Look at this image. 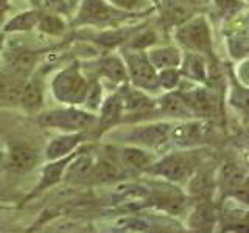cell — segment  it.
I'll return each instance as SVG.
<instances>
[{
	"mask_svg": "<svg viewBox=\"0 0 249 233\" xmlns=\"http://www.w3.org/2000/svg\"><path fill=\"white\" fill-rule=\"evenodd\" d=\"M132 14L117 10L107 0H80L73 14V27L112 28L128 20Z\"/></svg>",
	"mask_w": 249,
	"mask_h": 233,
	"instance_id": "cell-1",
	"label": "cell"
},
{
	"mask_svg": "<svg viewBox=\"0 0 249 233\" xmlns=\"http://www.w3.org/2000/svg\"><path fill=\"white\" fill-rule=\"evenodd\" d=\"M56 101L64 106H81L89 89V80L83 73L78 62L66 66L53 76L50 84Z\"/></svg>",
	"mask_w": 249,
	"mask_h": 233,
	"instance_id": "cell-2",
	"label": "cell"
},
{
	"mask_svg": "<svg viewBox=\"0 0 249 233\" xmlns=\"http://www.w3.org/2000/svg\"><path fill=\"white\" fill-rule=\"evenodd\" d=\"M37 121L44 128L62 132H88L97 126V114L78 106H66L42 112Z\"/></svg>",
	"mask_w": 249,
	"mask_h": 233,
	"instance_id": "cell-3",
	"label": "cell"
},
{
	"mask_svg": "<svg viewBox=\"0 0 249 233\" xmlns=\"http://www.w3.org/2000/svg\"><path fill=\"white\" fill-rule=\"evenodd\" d=\"M122 58L126 64L128 78L132 85L142 90H158L159 80L158 70H156L150 59L146 56L145 50H134V49H122Z\"/></svg>",
	"mask_w": 249,
	"mask_h": 233,
	"instance_id": "cell-4",
	"label": "cell"
},
{
	"mask_svg": "<svg viewBox=\"0 0 249 233\" xmlns=\"http://www.w3.org/2000/svg\"><path fill=\"white\" fill-rule=\"evenodd\" d=\"M176 39L182 47L196 53H209L212 49L210 30L204 17H190L178 25Z\"/></svg>",
	"mask_w": 249,
	"mask_h": 233,
	"instance_id": "cell-5",
	"label": "cell"
},
{
	"mask_svg": "<svg viewBox=\"0 0 249 233\" xmlns=\"http://www.w3.org/2000/svg\"><path fill=\"white\" fill-rule=\"evenodd\" d=\"M193 166L195 162L190 154L178 152V154H170L162 160H159L158 163H154V165H150L148 169H150V173L165 177L171 182H182L187 177H190Z\"/></svg>",
	"mask_w": 249,
	"mask_h": 233,
	"instance_id": "cell-6",
	"label": "cell"
},
{
	"mask_svg": "<svg viewBox=\"0 0 249 233\" xmlns=\"http://www.w3.org/2000/svg\"><path fill=\"white\" fill-rule=\"evenodd\" d=\"M171 124L168 123H151L145 126H139L136 129L129 131L126 134V140L132 145L140 148H153L159 146L163 142H167L171 135Z\"/></svg>",
	"mask_w": 249,
	"mask_h": 233,
	"instance_id": "cell-7",
	"label": "cell"
},
{
	"mask_svg": "<svg viewBox=\"0 0 249 233\" xmlns=\"http://www.w3.org/2000/svg\"><path fill=\"white\" fill-rule=\"evenodd\" d=\"M78 151H80V148H78L76 151L70 152L69 155H66V157H61L56 160H49V163L42 168L41 177H39V182L35 188V194L42 193L45 190H49L50 186H54L56 183H59L66 176L69 163L72 162V159L78 154Z\"/></svg>",
	"mask_w": 249,
	"mask_h": 233,
	"instance_id": "cell-8",
	"label": "cell"
},
{
	"mask_svg": "<svg viewBox=\"0 0 249 233\" xmlns=\"http://www.w3.org/2000/svg\"><path fill=\"white\" fill-rule=\"evenodd\" d=\"M117 93L120 95L124 115L126 114H134V115L143 114L146 111H150V109H153V106H154L153 100L146 95L145 90L136 87V85H129L128 83L120 85V89Z\"/></svg>",
	"mask_w": 249,
	"mask_h": 233,
	"instance_id": "cell-9",
	"label": "cell"
},
{
	"mask_svg": "<svg viewBox=\"0 0 249 233\" xmlns=\"http://www.w3.org/2000/svg\"><path fill=\"white\" fill-rule=\"evenodd\" d=\"M123 104L119 93H111L106 97L98 109L97 115V128L100 132H106L107 129L115 128L123 118Z\"/></svg>",
	"mask_w": 249,
	"mask_h": 233,
	"instance_id": "cell-10",
	"label": "cell"
},
{
	"mask_svg": "<svg viewBox=\"0 0 249 233\" xmlns=\"http://www.w3.org/2000/svg\"><path fill=\"white\" fill-rule=\"evenodd\" d=\"M39 162V152L28 145H13L6 152L8 168L14 173H27L33 169Z\"/></svg>",
	"mask_w": 249,
	"mask_h": 233,
	"instance_id": "cell-11",
	"label": "cell"
},
{
	"mask_svg": "<svg viewBox=\"0 0 249 233\" xmlns=\"http://www.w3.org/2000/svg\"><path fill=\"white\" fill-rule=\"evenodd\" d=\"M39 59V53L27 49H13L5 53L6 70L11 73L27 78L35 70Z\"/></svg>",
	"mask_w": 249,
	"mask_h": 233,
	"instance_id": "cell-12",
	"label": "cell"
},
{
	"mask_svg": "<svg viewBox=\"0 0 249 233\" xmlns=\"http://www.w3.org/2000/svg\"><path fill=\"white\" fill-rule=\"evenodd\" d=\"M86 132H64L59 137H54L50 140V143L45 148V157L47 160H56L61 157H66L70 152L76 151L80 145L84 142Z\"/></svg>",
	"mask_w": 249,
	"mask_h": 233,
	"instance_id": "cell-13",
	"label": "cell"
},
{
	"mask_svg": "<svg viewBox=\"0 0 249 233\" xmlns=\"http://www.w3.org/2000/svg\"><path fill=\"white\" fill-rule=\"evenodd\" d=\"M123 166L120 165L119 157L117 154L112 155H105V157H100L98 160L93 162V165L89 171V174L86 179H90L92 182L97 183H103V182H112L120 179L123 176Z\"/></svg>",
	"mask_w": 249,
	"mask_h": 233,
	"instance_id": "cell-14",
	"label": "cell"
},
{
	"mask_svg": "<svg viewBox=\"0 0 249 233\" xmlns=\"http://www.w3.org/2000/svg\"><path fill=\"white\" fill-rule=\"evenodd\" d=\"M97 73L100 78L107 80L119 87L129 81L126 64L122 56H115V54H107L97 62Z\"/></svg>",
	"mask_w": 249,
	"mask_h": 233,
	"instance_id": "cell-15",
	"label": "cell"
},
{
	"mask_svg": "<svg viewBox=\"0 0 249 233\" xmlns=\"http://www.w3.org/2000/svg\"><path fill=\"white\" fill-rule=\"evenodd\" d=\"M25 81L27 78L14 75L10 70H0V106L19 104Z\"/></svg>",
	"mask_w": 249,
	"mask_h": 233,
	"instance_id": "cell-16",
	"label": "cell"
},
{
	"mask_svg": "<svg viewBox=\"0 0 249 233\" xmlns=\"http://www.w3.org/2000/svg\"><path fill=\"white\" fill-rule=\"evenodd\" d=\"M181 97L190 109L192 115L198 116H212L215 111V103L212 95L206 89H192L181 92Z\"/></svg>",
	"mask_w": 249,
	"mask_h": 233,
	"instance_id": "cell-17",
	"label": "cell"
},
{
	"mask_svg": "<svg viewBox=\"0 0 249 233\" xmlns=\"http://www.w3.org/2000/svg\"><path fill=\"white\" fill-rule=\"evenodd\" d=\"M117 157H119L120 165L123 169L128 171H142L148 169V166L151 165V154L146 152L143 148L136 146V145H129V146H123L122 150L117 152Z\"/></svg>",
	"mask_w": 249,
	"mask_h": 233,
	"instance_id": "cell-18",
	"label": "cell"
},
{
	"mask_svg": "<svg viewBox=\"0 0 249 233\" xmlns=\"http://www.w3.org/2000/svg\"><path fill=\"white\" fill-rule=\"evenodd\" d=\"M19 106L28 114H39L44 107V87L41 81L27 80L20 93Z\"/></svg>",
	"mask_w": 249,
	"mask_h": 233,
	"instance_id": "cell-19",
	"label": "cell"
},
{
	"mask_svg": "<svg viewBox=\"0 0 249 233\" xmlns=\"http://www.w3.org/2000/svg\"><path fill=\"white\" fill-rule=\"evenodd\" d=\"M41 14H42L41 8H35V10H27V11L18 13L16 16H13L11 19L5 20V23L2 25L3 33L16 34V33H28L31 30H36Z\"/></svg>",
	"mask_w": 249,
	"mask_h": 233,
	"instance_id": "cell-20",
	"label": "cell"
},
{
	"mask_svg": "<svg viewBox=\"0 0 249 233\" xmlns=\"http://www.w3.org/2000/svg\"><path fill=\"white\" fill-rule=\"evenodd\" d=\"M146 56L158 72L163 68H178L182 62V54L175 47H154V49H148Z\"/></svg>",
	"mask_w": 249,
	"mask_h": 233,
	"instance_id": "cell-21",
	"label": "cell"
},
{
	"mask_svg": "<svg viewBox=\"0 0 249 233\" xmlns=\"http://www.w3.org/2000/svg\"><path fill=\"white\" fill-rule=\"evenodd\" d=\"M162 19L167 25H181L193 14V6L187 0H163Z\"/></svg>",
	"mask_w": 249,
	"mask_h": 233,
	"instance_id": "cell-22",
	"label": "cell"
},
{
	"mask_svg": "<svg viewBox=\"0 0 249 233\" xmlns=\"http://www.w3.org/2000/svg\"><path fill=\"white\" fill-rule=\"evenodd\" d=\"M204 134L206 128L201 123H184L181 126L171 129V137L175 138V142L184 146L198 143L199 140L204 138Z\"/></svg>",
	"mask_w": 249,
	"mask_h": 233,
	"instance_id": "cell-23",
	"label": "cell"
},
{
	"mask_svg": "<svg viewBox=\"0 0 249 233\" xmlns=\"http://www.w3.org/2000/svg\"><path fill=\"white\" fill-rule=\"evenodd\" d=\"M181 72L190 80L206 83L207 81V66L204 58L199 53H189L181 62Z\"/></svg>",
	"mask_w": 249,
	"mask_h": 233,
	"instance_id": "cell-24",
	"label": "cell"
},
{
	"mask_svg": "<svg viewBox=\"0 0 249 233\" xmlns=\"http://www.w3.org/2000/svg\"><path fill=\"white\" fill-rule=\"evenodd\" d=\"M36 30H39L42 34L47 36H62L67 31V22L64 20L62 14L42 11Z\"/></svg>",
	"mask_w": 249,
	"mask_h": 233,
	"instance_id": "cell-25",
	"label": "cell"
},
{
	"mask_svg": "<svg viewBox=\"0 0 249 233\" xmlns=\"http://www.w3.org/2000/svg\"><path fill=\"white\" fill-rule=\"evenodd\" d=\"M160 109L162 112L173 116H193L190 109L187 107L185 101L182 100L181 93H167L160 100Z\"/></svg>",
	"mask_w": 249,
	"mask_h": 233,
	"instance_id": "cell-26",
	"label": "cell"
},
{
	"mask_svg": "<svg viewBox=\"0 0 249 233\" xmlns=\"http://www.w3.org/2000/svg\"><path fill=\"white\" fill-rule=\"evenodd\" d=\"M103 100L105 98H103V85H101V80L100 78H93L92 81H89V89L84 97L81 107L89 112L97 114L101 103H103Z\"/></svg>",
	"mask_w": 249,
	"mask_h": 233,
	"instance_id": "cell-27",
	"label": "cell"
},
{
	"mask_svg": "<svg viewBox=\"0 0 249 233\" xmlns=\"http://www.w3.org/2000/svg\"><path fill=\"white\" fill-rule=\"evenodd\" d=\"M215 222V213L209 205H199L190 217V227L195 230H212Z\"/></svg>",
	"mask_w": 249,
	"mask_h": 233,
	"instance_id": "cell-28",
	"label": "cell"
},
{
	"mask_svg": "<svg viewBox=\"0 0 249 233\" xmlns=\"http://www.w3.org/2000/svg\"><path fill=\"white\" fill-rule=\"evenodd\" d=\"M107 2L114 5L117 10L132 16L150 11L153 6V0H107Z\"/></svg>",
	"mask_w": 249,
	"mask_h": 233,
	"instance_id": "cell-29",
	"label": "cell"
},
{
	"mask_svg": "<svg viewBox=\"0 0 249 233\" xmlns=\"http://www.w3.org/2000/svg\"><path fill=\"white\" fill-rule=\"evenodd\" d=\"M158 41V34L153 30H145V31H137L136 34L129 36V39L124 42L126 49H134V50H148L153 47Z\"/></svg>",
	"mask_w": 249,
	"mask_h": 233,
	"instance_id": "cell-30",
	"label": "cell"
},
{
	"mask_svg": "<svg viewBox=\"0 0 249 233\" xmlns=\"http://www.w3.org/2000/svg\"><path fill=\"white\" fill-rule=\"evenodd\" d=\"M158 80L159 87L165 90H173L179 85V81H181V72L178 68H163L158 72Z\"/></svg>",
	"mask_w": 249,
	"mask_h": 233,
	"instance_id": "cell-31",
	"label": "cell"
},
{
	"mask_svg": "<svg viewBox=\"0 0 249 233\" xmlns=\"http://www.w3.org/2000/svg\"><path fill=\"white\" fill-rule=\"evenodd\" d=\"M231 103L241 109V111L249 112V89H243V87H235L232 90L231 95Z\"/></svg>",
	"mask_w": 249,
	"mask_h": 233,
	"instance_id": "cell-32",
	"label": "cell"
},
{
	"mask_svg": "<svg viewBox=\"0 0 249 233\" xmlns=\"http://www.w3.org/2000/svg\"><path fill=\"white\" fill-rule=\"evenodd\" d=\"M41 3L44 6V10L50 13H58V14L66 16L70 11L69 0H41Z\"/></svg>",
	"mask_w": 249,
	"mask_h": 233,
	"instance_id": "cell-33",
	"label": "cell"
},
{
	"mask_svg": "<svg viewBox=\"0 0 249 233\" xmlns=\"http://www.w3.org/2000/svg\"><path fill=\"white\" fill-rule=\"evenodd\" d=\"M218 5L223 11L228 13V8H231V11L233 13L235 10H238V2L237 0H218Z\"/></svg>",
	"mask_w": 249,
	"mask_h": 233,
	"instance_id": "cell-34",
	"label": "cell"
},
{
	"mask_svg": "<svg viewBox=\"0 0 249 233\" xmlns=\"http://www.w3.org/2000/svg\"><path fill=\"white\" fill-rule=\"evenodd\" d=\"M8 11H10V0H0V25L5 23Z\"/></svg>",
	"mask_w": 249,
	"mask_h": 233,
	"instance_id": "cell-35",
	"label": "cell"
},
{
	"mask_svg": "<svg viewBox=\"0 0 249 233\" xmlns=\"http://www.w3.org/2000/svg\"><path fill=\"white\" fill-rule=\"evenodd\" d=\"M240 76L243 78V81L249 84V62H246V64L240 68Z\"/></svg>",
	"mask_w": 249,
	"mask_h": 233,
	"instance_id": "cell-36",
	"label": "cell"
},
{
	"mask_svg": "<svg viewBox=\"0 0 249 233\" xmlns=\"http://www.w3.org/2000/svg\"><path fill=\"white\" fill-rule=\"evenodd\" d=\"M187 2H189L193 8L195 6H201V5H206L209 0H187Z\"/></svg>",
	"mask_w": 249,
	"mask_h": 233,
	"instance_id": "cell-37",
	"label": "cell"
},
{
	"mask_svg": "<svg viewBox=\"0 0 249 233\" xmlns=\"http://www.w3.org/2000/svg\"><path fill=\"white\" fill-rule=\"evenodd\" d=\"M3 45H5V41H3V34H0V53L3 50Z\"/></svg>",
	"mask_w": 249,
	"mask_h": 233,
	"instance_id": "cell-38",
	"label": "cell"
},
{
	"mask_svg": "<svg viewBox=\"0 0 249 233\" xmlns=\"http://www.w3.org/2000/svg\"><path fill=\"white\" fill-rule=\"evenodd\" d=\"M30 2L33 5H39V3H41V0H30Z\"/></svg>",
	"mask_w": 249,
	"mask_h": 233,
	"instance_id": "cell-39",
	"label": "cell"
},
{
	"mask_svg": "<svg viewBox=\"0 0 249 233\" xmlns=\"http://www.w3.org/2000/svg\"><path fill=\"white\" fill-rule=\"evenodd\" d=\"M69 3H70V6H72L73 3H76V0H69Z\"/></svg>",
	"mask_w": 249,
	"mask_h": 233,
	"instance_id": "cell-40",
	"label": "cell"
},
{
	"mask_svg": "<svg viewBox=\"0 0 249 233\" xmlns=\"http://www.w3.org/2000/svg\"><path fill=\"white\" fill-rule=\"evenodd\" d=\"M159 2H160V0H153V3H154V5H159Z\"/></svg>",
	"mask_w": 249,
	"mask_h": 233,
	"instance_id": "cell-41",
	"label": "cell"
},
{
	"mask_svg": "<svg viewBox=\"0 0 249 233\" xmlns=\"http://www.w3.org/2000/svg\"><path fill=\"white\" fill-rule=\"evenodd\" d=\"M0 157H2V151H0Z\"/></svg>",
	"mask_w": 249,
	"mask_h": 233,
	"instance_id": "cell-42",
	"label": "cell"
}]
</instances>
